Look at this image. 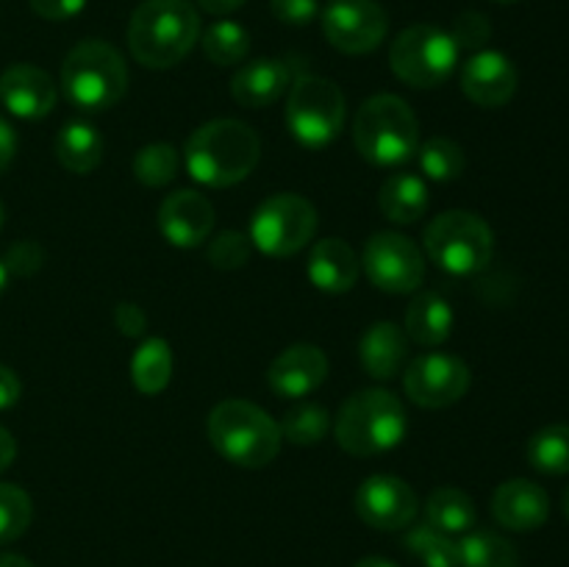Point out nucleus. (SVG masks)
<instances>
[{
    "label": "nucleus",
    "instance_id": "f257e3e1",
    "mask_svg": "<svg viewBox=\"0 0 569 567\" xmlns=\"http://www.w3.org/2000/svg\"><path fill=\"white\" fill-rule=\"evenodd\" d=\"M187 170L206 187H233L256 170L261 159V139L248 122L222 120L203 122L183 148Z\"/></svg>",
    "mask_w": 569,
    "mask_h": 567
},
{
    "label": "nucleus",
    "instance_id": "f03ea898",
    "mask_svg": "<svg viewBox=\"0 0 569 567\" xmlns=\"http://www.w3.org/2000/svg\"><path fill=\"white\" fill-rule=\"evenodd\" d=\"M200 39V14L189 0H144L128 22V48L142 67L167 70Z\"/></svg>",
    "mask_w": 569,
    "mask_h": 567
},
{
    "label": "nucleus",
    "instance_id": "7ed1b4c3",
    "mask_svg": "<svg viewBox=\"0 0 569 567\" xmlns=\"http://www.w3.org/2000/svg\"><path fill=\"white\" fill-rule=\"evenodd\" d=\"M353 142L372 165H406L420 150V122L398 94H372L356 111Z\"/></svg>",
    "mask_w": 569,
    "mask_h": 567
},
{
    "label": "nucleus",
    "instance_id": "20e7f679",
    "mask_svg": "<svg viewBox=\"0 0 569 567\" xmlns=\"http://www.w3.org/2000/svg\"><path fill=\"white\" fill-rule=\"evenodd\" d=\"M209 439L237 467H267L281 450V428L250 400H222L209 415Z\"/></svg>",
    "mask_w": 569,
    "mask_h": 567
},
{
    "label": "nucleus",
    "instance_id": "39448f33",
    "mask_svg": "<svg viewBox=\"0 0 569 567\" xmlns=\"http://www.w3.org/2000/svg\"><path fill=\"white\" fill-rule=\"evenodd\" d=\"M406 428L409 420L403 404L387 389H361L345 400L333 420L339 448L353 456H376L398 448Z\"/></svg>",
    "mask_w": 569,
    "mask_h": 567
},
{
    "label": "nucleus",
    "instance_id": "423d86ee",
    "mask_svg": "<svg viewBox=\"0 0 569 567\" xmlns=\"http://www.w3.org/2000/svg\"><path fill=\"white\" fill-rule=\"evenodd\" d=\"M61 89L81 111H106L128 92V67L120 50L100 39L78 42L61 64Z\"/></svg>",
    "mask_w": 569,
    "mask_h": 567
},
{
    "label": "nucleus",
    "instance_id": "0eeeda50",
    "mask_svg": "<svg viewBox=\"0 0 569 567\" xmlns=\"http://www.w3.org/2000/svg\"><path fill=\"white\" fill-rule=\"evenodd\" d=\"M422 242L428 259L450 276H476L495 253V233L489 222L461 209L433 217L422 233Z\"/></svg>",
    "mask_w": 569,
    "mask_h": 567
},
{
    "label": "nucleus",
    "instance_id": "6e6552de",
    "mask_svg": "<svg viewBox=\"0 0 569 567\" xmlns=\"http://www.w3.org/2000/svg\"><path fill=\"white\" fill-rule=\"evenodd\" d=\"M345 94L322 76H300L287 98V126L303 148L322 150L342 133Z\"/></svg>",
    "mask_w": 569,
    "mask_h": 567
},
{
    "label": "nucleus",
    "instance_id": "1a4fd4ad",
    "mask_svg": "<svg viewBox=\"0 0 569 567\" xmlns=\"http://www.w3.org/2000/svg\"><path fill=\"white\" fill-rule=\"evenodd\" d=\"M459 64V44L450 31L437 26H409L395 37L389 67L395 76L415 89H433L448 81Z\"/></svg>",
    "mask_w": 569,
    "mask_h": 567
},
{
    "label": "nucleus",
    "instance_id": "9d476101",
    "mask_svg": "<svg viewBox=\"0 0 569 567\" xmlns=\"http://www.w3.org/2000/svg\"><path fill=\"white\" fill-rule=\"evenodd\" d=\"M317 222L320 217L311 200L295 192H278L256 209L250 239L261 253L272 259H287V256L300 253L315 239Z\"/></svg>",
    "mask_w": 569,
    "mask_h": 567
},
{
    "label": "nucleus",
    "instance_id": "9b49d317",
    "mask_svg": "<svg viewBox=\"0 0 569 567\" xmlns=\"http://www.w3.org/2000/svg\"><path fill=\"white\" fill-rule=\"evenodd\" d=\"M361 267L378 289L392 295L417 292L426 278L422 250L417 248L415 239L395 231H381L367 239Z\"/></svg>",
    "mask_w": 569,
    "mask_h": 567
},
{
    "label": "nucleus",
    "instance_id": "f8f14e48",
    "mask_svg": "<svg viewBox=\"0 0 569 567\" xmlns=\"http://www.w3.org/2000/svg\"><path fill=\"white\" fill-rule=\"evenodd\" d=\"M389 17L376 0H328L322 11V33L348 56H365L387 39Z\"/></svg>",
    "mask_w": 569,
    "mask_h": 567
},
{
    "label": "nucleus",
    "instance_id": "ddd939ff",
    "mask_svg": "<svg viewBox=\"0 0 569 567\" xmlns=\"http://www.w3.org/2000/svg\"><path fill=\"white\" fill-rule=\"evenodd\" d=\"M406 395L422 409H445L470 389V367L450 354H422L406 367Z\"/></svg>",
    "mask_w": 569,
    "mask_h": 567
},
{
    "label": "nucleus",
    "instance_id": "4468645a",
    "mask_svg": "<svg viewBox=\"0 0 569 567\" xmlns=\"http://www.w3.org/2000/svg\"><path fill=\"white\" fill-rule=\"evenodd\" d=\"M417 511H420V498L411 489L409 481L398 476H378L365 478L356 489V515L361 523L378 531H400L415 523Z\"/></svg>",
    "mask_w": 569,
    "mask_h": 567
},
{
    "label": "nucleus",
    "instance_id": "2eb2a0df",
    "mask_svg": "<svg viewBox=\"0 0 569 567\" xmlns=\"http://www.w3.org/2000/svg\"><path fill=\"white\" fill-rule=\"evenodd\" d=\"M159 228L176 248H198L214 231V206L194 189H178L161 200Z\"/></svg>",
    "mask_w": 569,
    "mask_h": 567
},
{
    "label": "nucleus",
    "instance_id": "dca6fc26",
    "mask_svg": "<svg viewBox=\"0 0 569 567\" xmlns=\"http://www.w3.org/2000/svg\"><path fill=\"white\" fill-rule=\"evenodd\" d=\"M461 92L483 109L506 106L517 92V67L500 50H478L461 67Z\"/></svg>",
    "mask_w": 569,
    "mask_h": 567
},
{
    "label": "nucleus",
    "instance_id": "f3484780",
    "mask_svg": "<svg viewBox=\"0 0 569 567\" xmlns=\"http://www.w3.org/2000/svg\"><path fill=\"white\" fill-rule=\"evenodd\" d=\"M59 87L33 64H11L0 72V103L20 120H42L53 111Z\"/></svg>",
    "mask_w": 569,
    "mask_h": 567
},
{
    "label": "nucleus",
    "instance_id": "a211bd4d",
    "mask_svg": "<svg viewBox=\"0 0 569 567\" xmlns=\"http://www.w3.org/2000/svg\"><path fill=\"white\" fill-rule=\"evenodd\" d=\"M328 378V356L317 345L298 342L281 350L267 370L272 392L281 398H306Z\"/></svg>",
    "mask_w": 569,
    "mask_h": 567
},
{
    "label": "nucleus",
    "instance_id": "6ab92c4d",
    "mask_svg": "<svg viewBox=\"0 0 569 567\" xmlns=\"http://www.w3.org/2000/svg\"><path fill=\"white\" fill-rule=\"evenodd\" d=\"M492 515L509 531H537L548 523L550 498L539 484L528 478H511L495 489Z\"/></svg>",
    "mask_w": 569,
    "mask_h": 567
},
{
    "label": "nucleus",
    "instance_id": "aec40b11",
    "mask_svg": "<svg viewBox=\"0 0 569 567\" xmlns=\"http://www.w3.org/2000/svg\"><path fill=\"white\" fill-rule=\"evenodd\" d=\"M306 272H309L311 284L328 295H342L356 287L361 272V261L356 250L350 248L345 239L326 237L315 242L309 261H306Z\"/></svg>",
    "mask_w": 569,
    "mask_h": 567
},
{
    "label": "nucleus",
    "instance_id": "412c9836",
    "mask_svg": "<svg viewBox=\"0 0 569 567\" xmlns=\"http://www.w3.org/2000/svg\"><path fill=\"white\" fill-rule=\"evenodd\" d=\"M292 83V72L283 59L248 61L231 78V94L244 109H264L272 106Z\"/></svg>",
    "mask_w": 569,
    "mask_h": 567
},
{
    "label": "nucleus",
    "instance_id": "4be33fe9",
    "mask_svg": "<svg viewBox=\"0 0 569 567\" xmlns=\"http://www.w3.org/2000/svg\"><path fill=\"white\" fill-rule=\"evenodd\" d=\"M409 356V337L395 322L381 320L372 322L365 331L359 342V359L367 376L378 378V381H389L398 376Z\"/></svg>",
    "mask_w": 569,
    "mask_h": 567
},
{
    "label": "nucleus",
    "instance_id": "5701e85b",
    "mask_svg": "<svg viewBox=\"0 0 569 567\" xmlns=\"http://www.w3.org/2000/svg\"><path fill=\"white\" fill-rule=\"evenodd\" d=\"M453 309L442 295L417 292L406 309V337L426 348H437V345L448 342V337L453 334Z\"/></svg>",
    "mask_w": 569,
    "mask_h": 567
},
{
    "label": "nucleus",
    "instance_id": "b1692460",
    "mask_svg": "<svg viewBox=\"0 0 569 567\" xmlns=\"http://www.w3.org/2000/svg\"><path fill=\"white\" fill-rule=\"evenodd\" d=\"M106 142L98 128L87 120H70L56 133V159L67 172L87 176L103 161Z\"/></svg>",
    "mask_w": 569,
    "mask_h": 567
},
{
    "label": "nucleus",
    "instance_id": "393cba45",
    "mask_svg": "<svg viewBox=\"0 0 569 567\" xmlns=\"http://www.w3.org/2000/svg\"><path fill=\"white\" fill-rule=\"evenodd\" d=\"M428 187L420 176L415 172H395L383 181L381 192H378V206H381L383 217L398 226H411L428 211Z\"/></svg>",
    "mask_w": 569,
    "mask_h": 567
},
{
    "label": "nucleus",
    "instance_id": "a878e982",
    "mask_svg": "<svg viewBox=\"0 0 569 567\" xmlns=\"http://www.w3.org/2000/svg\"><path fill=\"white\" fill-rule=\"evenodd\" d=\"M426 517V523H431L433 528H439V531L448 534V537H456V534H467L476 528L478 509L465 489L439 487L433 489L431 498H428Z\"/></svg>",
    "mask_w": 569,
    "mask_h": 567
},
{
    "label": "nucleus",
    "instance_id": "bb28decb",
    "mask_svg": "<svg viewBox=\"0 0 569 567\" xmlns=\"http://www.w3.org/2000/svg\"><path fill=\"white\" fill-rule=\"evenodd\" d=\"M131 378L142 395L164 392L172 378V350L167 339L150 337L133 350Z\"/></svg>",
    "mask_w": 569,
    "mask_h": 567
},
{
    "label": "nucleus",
    "instance_id": "cd10ccee",
    "mask_svg": "<svg viewBox=\"0 0 569 567\" xmlns=\"http://www.w3.org/2000/svg\"><path fill=\"white\" fill-rule=\"evenodd\" d=\"M459 567H520V556L509 539L481 528L461 534Z\"/></svg>",
    "mask_w": 569,
    "mask_h": 567
},
{
    "label": "nucleus",
    "instance_id": "c85d7f7f",
    "mask_svg": "<svg viewBox=\"0 0 569 567\" xmlns=\"http://www.w3.org/2000/svg\"><path fill=\"white\" fill-rule=\"evenodd\" d=\"M528 461L533 470L548 472V476H565L569 472V426L553 422L545 426L528 439Z\"/></svg>",
    "mask_w": 569,
    "mask_h": 567
},
{
    "label": "nucleus",
    "instance_id": "c756f323",
    "mask_svg": "<svg viewBox=\"0 0 569 567\" xmlns=\"http://www.w3.org/2000/svg\"><path fill=\"white\" fill-rule=\"evenodd\" d=\"M406 548L426 567H459V543L431 523H420L406 531Z\"/></svg>",
    "mask_w": 569,
    "mask_h": 567
},
{
    "label": "nucleus",
    "instance_id": "7c9ffc66",
    "mask_svg": "<svg viewBox=\"0 0 569 567\" xmlns=\"http://www.w3.org/2000/svg\"><path fill=\"white\" fill-rule=\"evenodd\" d=\"M203 53L206 59L214 61L220 67H233L239 61L248 59L250 53V33L248 28L239 26V22L220 20L214 26L206 28L203 33Z\"/></svg>",
    "mask_w": 569,
    "mask_h": 567
},
{
    "label": "nucleus",
    "instance_id": "2f4dec72",
    "mask_svg": "<svg viewBox=\"0 0 569 567\" xmlns=\"http://www.w3.org/2000/svg\"><path fill=\"white\" fill-rule=\"evenodd\" d=\"M278 428H281V437L287 442L300 445V448L303 445H320L331 431V415L320 404H300L283 415Z\"/></svg>",
    "mask_w": 569,
    "mask_h": 567
},
{
    "label": "nucleus",
    "instance_id": "473e14b6",
    "mask_svg": "<svg viewBox=\"0 0 569 567\" xmlns=\"http://www.w3.org/2000/svg\"><path fill=\"white\" fill-rule=\"evenodd\" d=\"M417 161H420V170L433 181H456L467 167L465 148L448 137H433L426 145H420Z\"/></svg>",
    "mask_w": 569,
    "mask_h": 567
},
{
    "label": "nucleus",
    "instance_id": "72a5a7b5",
    "mask_svg": "<svg viewBox=\"0 0 569 567\" xmlns=\"http://www.w3.org/2000/svg\"><path fill=\"white\" fill-rule=\"evenodd\" d=\"M133 176L144 187H167L178 176V150L170 142L144 145L133 156Z\"/></svg>",
    "mask_w": 569,
    "mask_h": 567
},
{
    "label": "nucleus",
    "instance_id": "f704fd0d",
    "mask_svg": "<svg viewBox=\"0 0 569 567\" xmlns=\"http://www.w3.org/2000/svg\"><path fill=\"white\" fill-rule=\"evenodd\" d=\"M33 517L31 495L17 484H0V548L28 531Z\"/></svg>",
    "mask_w": 569,
    "mask_h": 567
},
{
    "label": "nucleus",
    "instance_id": "c9c22d12",
    "mask_svg": "<svg viewBox=\"0 0 569 567\" xmlns=\"http://www.w3.org/2000/svg\"><path fill=\"white\" fill-rule=\"evenodd\" d=\"M250 239L239 231H220L209 242V261L217 270H239L250 261Z\"/></svg>",
    "mask_w": 569,
    "mask_h": 567
},
{
    "label": "nucleus",
    "instance_id": "e433bc0d",
    "mask_svg": "<svg viewBox=\"0 0 569 567\" xmlns=\"http://www.w3.org/2000/svg\"><path fill=\"white\" fill-rule=\"evenodd\" d=\"M450 37L459 44V50H481L492 37V22L481 11H465L456 17Z\"/></svg>",
    "mask_w": 569,
    "mask_h": 567
},
{
    "label": "nucleus",
    "instance_id": "4c0bfd02",
    "mask_svg": "<svg viewBox=\"0 0 569 567\" xmlns=\"http://www.w3.org/2000/svg\"><path fill=\"white\" fill-rule=\"evenodd\" d=\"M42 259H44V250L39 248L37 242H31V239H26V242L11 245L3 265L6 270H9V276L11 272H14V276H33V272L42 267Z\"/></svg>",
    "mask_w": 569,
    "mask_h": 567
},
{
    "label": "nucleus",
    "instance_id": "58836bf2",
    "mask_svg": "<svg viewBox=\"0 0 569 567\" xmlns=\"http://www.w3.org/2000/svg\"><path fill=\"white\" fill-rule=\"evenodd\" d=\"M270 9L287 26H309L320 14V0H270Z\"/></svg>",
    "mask_w": 569,
    "mask_h": 567
},
{
    "label": "nucleus",
    "instance_id": "ea45409f",
    "mask_svg": "<svg viewBox=\"0 0 569 567\" xmlns=\"http://www.w3.org/2000/svg\"><path fill=\"white\" fill-rule=\"evenodd\" d=\"M33 9V14H39L42 20L59 22V20H72L76 14H81L87 0H28Z\"/></svg>",
    "mask_w": 569,
    "mask_h": 567
},
{
    "label": "nucleus",
    "instance_id": "a19ab883",
    "mask_svg": "<svg viewBox=\"0 0 569 567\" xmlns=\"http://www.w3.org/2000/svg\"><path fill=\"white\" fill-rule=\"evenodd\" d=\"M114 322L120 328V334H126V337H142L144 326H148V317H144V311L137 304H120L114 311Z\"/></svg>",
    "mask_w": 569,
    "mask_h": 567
},
{
    "label": "nucleus",
    "instance_id": "79ce46f5",
    "mask_svg": "<svg viewBox=\"0 0 569 567\" xmlns=\"http://www.w3.org/2000/svg\"><path fill=\"white\" fill-rule=\"evenodd\" d=\"M22 395V384L20 378H17V372L11 370V367L0 365V411L11 409V406L20 400Z\"/></svg>",
    "mask_w": 569,
    "mask_h": 567
},
{
    "label": "nucleus",
    "instance_id": "37998d69",
    "mask_svg": "<svg viewBox=\"0 0 569 567\" xmlns=\"http://www.w3.org/2000/svg\"><path fill=\"white\" fill-rule=\"evenodd\" d=\"M14 156H17V133L14 128H11V122L0 117V176L9 170Z\"/></svg>",
    "mask_w": 569,
    "mask_h": 567
},
{
    "label": "nucleus",
    "instance_id": "c03bdc74",
    "mask_svg": "<svg viewBox=\"0 0 569 567\" xmlns=\"http://www.w3.org/2000/svg\"><path fill=\"white\" fill-rule=\"evenodd\" d=\"M244 3H248V0H198L200 9L209 11V14H217V17L233 14V11L242 9Z\"/></svg>",
    "mask_w": 569,
    "mask_h": 567
},
{
    "label": "nucleus",
    "instance_id": "a18cd8bd",
    "mask_svg": "<svg viewBox=\"0 0 569 567\" xmlns=\"http://www.w3.org/2000/svg\"><path fill=\"white\" fill-rule=\"evenodd\" d=\"M17 456V442L14 437H11V431L6 426H0V472L9 470L11 461H14Z\"/></svg>",
    "mask_w": 569,
    "mask_h": 567
},
{
    "label": "nucleus",
    "instance_id": "49530a36",
    "mask_svg": "<svg viewBox=\"0 0 569 567\" xmlns=\"http://www.w3.org/2000/svg\"><path fill=\"white\" fill-rule=\"evenodd\" d=\"M0 567H37L20 554H0Z\"/></svg>",
    "mask_w": 569,
    "mask_h": 567
},
{
    "label": "nucleus",
    "instance_id": "de8ad7c7",
    "mask_svg": "<svg viewBox=\"0 0 569 567\" xmlns=\"http://www.w3.org/2000/svg\"><path fill=\"white\" fill-rule=\"evenodd\" d=\"M356 567H398V565H392V561L383 559V556H365L361 561H356Z\"/></svg>",
    "mask_w": 569,
    "mask_h": 567
},
{
    "label": "nucleus",
    "instance_id": "09e8293b",
    "mask_svg": "<svg viewBox=\"0 0 569 567\" xmlns=\"http://www.w3.org/2000/svg\"><path fill=\"white\" fill-rule=\"evenodd\" d=\"M6 284H9V270H6V265L0 261V295L6 292Z\"/></svg>",
    "mask_w": 569,
    "mask_h": 567
},
{
    "label": "nucleus",
    "instance_id": "8fccbe9b",
    "mask_svg": "<svg viewBox=\"0 0 569 567\" xmlns=\"http://www.w3.org/2000/svg\"><path fill=\"white\" fill-rule=\"evenodd\" d=\"M565 515L569 517V487H567V493H565Z\"/></svg>",
    "mask_w": 569,
    "mask_h": 567
},
{
    "label": "nucleus",
    "instance_id": "3c124183",
    "mask_svg": "<svg viewBox=\"0 0 569 567\" xmlns=\"http://www.w3.org/2000/svg\"><path fill=\"white\" fill-rule=\"evenodd\" d=\"M3 222H6V209H3V203H0V228H3Z\"/></svg>",
    "mask_w": 569,
    "mask_h": 567
},
{
    "label": "nucleus",
    "instance_id": "603ef678",
    "mask_svg": "<svg viewBox=\"0 0 569 567\" xmlns=\"http://www.w3.org/2000/svg\"><path fill=\"white\" fill-rule=\"evenodd\" d=\"M495 3H517V0H495Z\"/></svg>",
    "mask_w": 569,
    "mask_h": 567
}]
</instances>
